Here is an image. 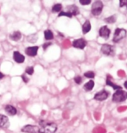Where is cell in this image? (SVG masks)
<instances>
[{"instance_id":"1","label":"cell","mask_w":127,"mask_h":133,"mask_svg":"<svg viewBox=\"0 0 127 133\" xmlns=\"http://www.w3.org/2000/svg\"><path fill=\"white\" fill-rule=\"evenodd\" d=\"M57 130V124L55 123L42 121L40 122L39 133H55Z\"/></svg>"},{"instance_id":"2","label":"cell","mask_w":127,"mask_h":133,"mask_svg":"<svg viewBox=\"0 0 127 133\" xmlns=\"http://www.w3.org/2000/svg\"><path fill=\"white\" fill-rule=\"evenodd\" d=\"M126 99H127V92L122 91V90L116 91L113 96V101L116 103L124 102Z\"/></svg>"},{"instance_id":"3","label":"cell","mask_w":127,"mask_h":133,"mask_svg":"<svg viewBox=\"0 0 127 133\" xmlns=\"http://www.w3.org/2000/svg\"><path fill=\"white\" fill-rule=\"evenodd\" d=\"M126 34H127L126 30L120 29V28L116 29L115 32H114V36H113V41L114 43H118L119 41H121L122 39H124V37H126Z\"/></svg>"},{"instance_id":"4","label":"cell","mask_w":127,"mask_h":133,"mask_svg":"<svg viewBox=\"0 0 127 133\" xmlns=\"http://www.w3.org/2000/svg\"><path fill=\"white\" fill-rule=\"evenodd\" d=\"M100 52L102 54L106 55V56H113L115 54V48L113 45L105 44L101 46Z\"/></svg>"},{"instance_id":"5","label":"cell","mask_w":127,"mask_h":133,"mask_svg":"<svg viewBox=\"0 0 127 133\" xmlns=\"http://www.w3.org/2000/svg\"><path fill=\"white\" fill-rule=\"evenodd\" d=\"M103 10V3L101 1H95L92 6V14L94 16H99Z\"/></svg>"},{"instance_id":"6","label":"cell","mask_w":127,"mask_h":133,"mask_svg":"<svg viewBox=\"0 0 127 133\" xmlns=\"http://www.w3.org/2000/svg\"><path fill=\"white\" fill-rule=\"evenodd\" d=\"M21 131L24 133H39V127L36 125L27 124L22 128Z\"/></svg>"},{"instance_id":"7","label":"cell","mask_w":127,"mask_h":133,"mask_svg":"<svg viewBox=\"0 0 127 133\" xmlns=\"http://www.w3.org/2000/svg\"><path fill=\"white\" fill-rule=\"evenodd\" d=\"M109 97V92L106 91V90H102V91H99L98 93L95 94L94 96V99L98 100V101H104Z\"/></svg>"},{"instance_id":"8","label":"cell","mask_w":127,"mask_h":133,"mask_svg":"<svg viewBox=\"0 0 127 133\" xmlns=\"http://www.w3.org/2000/svg\"><path fill=\"white\" fill-rule=\"evenodd\" d=\"M86 45V41L83 38H79V39H75L73 42V46L74 48L77 49H81L83 50Z\"/></svg>"},{"instance_id":"9","label":"cell","mask_w":127,"mask_h":133,"mask_svg":"<svg viewBox=\"0 0 127 133\" xmlns=\"http://www.w3.org/2000/svg\"><path fill=\"white\" fill-rule=\"evenodd\" d=\"M99 34L101 37H103L105 39H107L110 37L111 34V30L108 28L107 26H102L99 31Z\"/></svg>"},{"instance_id":"10","label":"cell","mask_w":127,"mask_h":133,"mask_svg":"<svg viewBox=\"0 0 127 133\" xmlns=\"http://www.w3.org/2000/svg\"><path fill=\"white\" fill-rule=\"evenodd\" d=\"M10 126V121L8 117L4 115L0 114V128L2 129H7Z\"/></svg>"},{"instance_id":"11","label":"cell","mask_w":127,"mask_h":133,"mask_svg":"<svg viewBox=\"0 0 127 133\" xmlns=\"http://www.w3.org/2000/svg\"><path fill=\"white\" fill-rule=\"evenodd\" d=\"M37 51H38V47L37 46L27 47L25 50V53L29 57H36L37 55Z\"/></svg>"},{"instance_id":"12","label":"cell","mask_w":127,"mask_h":133,"mask_svg":"<svg viewBox=\"0 0 127 133\" xmlns=\"http://www.w3.org/2000/svg\"><path fill=\"white\" fill-rule=\"evenodd\" d=\"M13 59L15 60V62H17V64H23L25 60L23 55H22L19 51H14L13 52Z\"/></svg>"},{"instance_id":"13","label":"cell","mask_w":127,"mask_h":133,"mask_svg":"<svg viewBox=\"0 0 127 133\" xmlns=\"http://www.w3.org/2000/svg\"><path fill=\"white\" fill-rule=\"evenodd\" d=\"M4 110L6 111V113L10 115V116H14L17 113V109L15 108L14 106H12L11 104H8V105H5L4 107Z\"/></svg>"},{"instance_id":"14","label":"cell","mask_w":127,"mask_h":133,"mask_svg":"<svg viewBox=\"0 0 127 133\" xmlns=\"http://www.w3.org/2000/svg\"><path fill=\"white\" fill-rule=\"evenodd\" d=\"M22 37V34L20 31H14L10 35V38L13 41H19Z\"/></svg>"},{"instance_id":"15","label":"cell","mask_w":127,"mask_h":133,"mask_svg":"<svg viewBox=\"0 0 127 133\" xmlns=\"http://www.w3.org/2000/svg\"><path fill=\"white\" fill-rule=\"evenodd\" d=\"M90 30H91V24L88 20H86L83 24V25H82V31H83L84 34H86L90 31Z\"/></svg>"},{"instance_id":"16","label":"cell","mask_w":127,"mask_h":133,"mask_svg":"<svg viewBox=\"0 0 127 133\" xmlns=\"http://www.w3.org/2000/svg\"><path fill=\"white\" fill-rule=\"evenodd\" d=\"M72 16H76L79 14V9L77 8L76 5H70L68 7V11Z\"/></svg>"},{"instance_id":"17","label":"cell","mask_w":127,"mask_h":133,"mask_svg":"<svg viewBox=\"0 0 127 133\" xmlns=\"http://www.w3.org/2000/svg\"><path fill=\"white\" fill-rule=\"evenodd\" d=\"M93 86H94V82L93 80H90V81L88 82L84 85V90L86 91H91L92 90H93Z\"/></svg>"},{"instance_id":"18","label":"cell","mask_w":127,"mask_h":133,"mask_svg":"<svg viewBox=\"0 0 127 133\" xmlns=\"http://www.w3.org/2000/svg\"><path fill=\"white\" fill-rule=\"evenodd\" d=\"M106 84L107 85H109V86H112L114 90H121V87L120 86H118V85H117V84H115L114 83H113L111 81V79H110V77H109V75L107 76V79H106Z\"/></svg>"},{"instance_id":"19","label":"cell","mask_w":127,"mask_h":133,"mask_svg":"<svg viewBox=\"0 0 127 133\" xmlns=\"http://www.w3.org/2000/svg\"><path fill=\"white\" fill-rule=\"evenodd\" d=\"M44 37L46 40H52L54 38V34L50 30H46L44 31Z\"/></svg>"},{"instance_id":"20","label":"cell","mask_w":127,"mask_h":133,"mask_svg":"<svg viewBox=\"0 0 127 133\" xmlns=\"http://www.w3.org/2000/svg\"><path fill=\"white\" fill-rule=\"evenodd\" d=\"M62 9V5L61 4H54V5L52 7V11L53 12H61Z\"/></svg>"},{"instance_id":"21","label":"cell","mask_w":127,"mask_h":133,"mask_svg":"<svg viewBox=\"0 0 127 133\" xmlns=\"http://www.w3.org/2000/svg\"><path fill=\"white\" fill-rule=\"evenodd\" d=\"M105 21H106V23H108V24H113V23H115V22H116V16L113 15V16H111V17H106V18H105Z\"/></svg>"},{"instance_id":"22","label":"cell","mask_w":127,"mask_h":133,"mask_svg":"<svg viewBox=\"0 0 127 133\" xmlns=\"http://www.w3.org/2000/svg\"><path fill=\"white\" fill-rule=\"evenodd\" d=\"M84 76L86 77H88V78H93L95 77V74L93 71H88V72H85Z\"/></svg>"},{"instance_id":"23","label":"cell","mask_w":127,"mask_h":133,"mask_svg":"<svg viewBox=\"0 0 127 133\" xmlns=\"http://www.w3.org/2000/svg\"><path fill=\"white\" fill-rule=\"evenodd\" d=\"M25 72H26V74H28V75H32L34 73V68L32 66L27 67L25 70Z\"/></svg>"},{"instance_id":"24","label":"cell","mask_w":127,"mask_h":133,"mask_svg":"<svg viewBox=\"0 0 127 133\" xmlns=\"http://www.w3.org/2000/svg\"><path fill=\"white\" fill-rule=\"evenodd\" d=\"M62 16H64V17H72L73 16L69 13V12H65V11H61L59 13L58 15V17H62Z\"/></svg>"},{"instance_id":"25","label":"cell","mask_w":127,"mask_h":133,"mask_svg":"<svg viewBox=\"0 0 127 133\" xmlns=\"http://www.w3.org/2000/svg\"><path fill=\"white\" fill-rule=\"evenodd\" d=\"M74 82L76 83L77 84H80L82 82V78L81 76H76L75 77H74Z\"/></svg>"},{"instance_id":"26","label":"cell","mask_w":127,"mask_h":133,"mask_svg":"<svg viewBox=\"0 0 127 133\" xmlns=\"http://www.w3.org/2000/svg\"><path fill=\"white\" fill-rule=\"evenodd\" d=\"M119 4H120V7H125L127 9V0H121L120 2H119Z\"/></svg>"},{"instance_id":"27","label":"cell","mask_w":127,"mask_h":133,"mask_svg":"<svg viewBox=\"0 0 127 133\" xmlns=\"http://www.w3.org/2000/svg\"><path fill=\"white\" fill-rule=\"evenodd\" d=\"M80 3H81V4H82V5H88V4L91 3V1L90 0H81Z\"/></svg>"},{"instance_id":"28","label":"cell","mask_w":127,"mask_h":133,"mask_svg":"<svg viewBox=\"0 0 127 133\" xmlns=\"http://www.w3.org/2000/svg\"><path fill=\"white\" fill-rule=\"evenodd\" d=\"M22 79L23 80L24 83H28L29 82V78L25 76V75H22Z\"/></svg>"},{"instance_id":"29","label":"cell","mask_w":127,"mask_h":133,"mask_svg":"<svg viewBox=\"0 0 127 133\" xmlns=\"http://www.w3.org/2000/svg\"><path fill=\"white\" fill-rule=\"evenodd\" d=\"M50 45H51V43H47V44H43V49L46 50L47 47H49V46H50Z\"/></svg>"},{"instance_id":"30","label":"cell","mask_w":127,"mask_h":133,"mask_svg":"<svg viewBox=\"0 0 127 133\" xmlns=\"http://www.w3.org/2000/svg\"><path fill=\"white\" fill-rule=\"evenodd\" d=\"M3 77H4V74L2 73V72H0V79L3 78Z\"/></svg>"},{"instance_id":"31","label":"cell","mask_w":127,"mask_h":133,"mask_svg":"<svg viewBox=\"0 0 127 133\" xmlns=\"http://www.w3.org/2000/svg\"><path fill=\"white\" fill-rule=\"evenodd\" d=\"M124 87H125L126 89H127V81H126V82H124Z\"/></svg>"}]
</instances>
